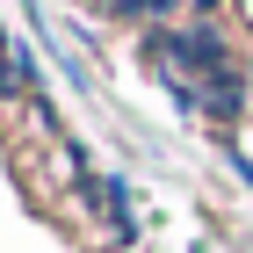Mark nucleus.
<instances>
[{
	"mask_svg": "<svg viewBox=\"0 0 253 253\" xmlns=\"http://www.w3.org/2000/svg\"><path fill=\"white\" fill-rule=\"evenodd\" d=\"M195 7H224V0H195Z\"/></svg>",
	"mask_w": 253,
	"mask_h": 253,
	"instance_id": "obj_4",
	"label": "nucleus"
},
{
	"mask_svg": "<svg viewBox=\"0 0 253 253\" xmlns=\"http://www.w3.org/2000/svg\"><path fill=\"white\" fill-rule=\"evenodd\" d=\"M101 7H109V15H145L152 0H101Z\"/></svg>",
	"mask_w": 253,
	"mask_h": 253,
	"instance_id": "obj_2",
	"label": "nucleus"
},
{
	"mask_svg": "<svg viewBox=\"0 0 253 253\" xmlns=\"http://www.w3.org/2000/svg\"><path fill=\"white\" fill-rule=\"evenodd\" d=\"M152 51H159V58L195 65V73H224V37H217V29H159Z\"/></svg>",
	"mask_w": 253,
	"mask_h": 253,
	"instance_id": "obj_1",
	"label": "nucleus"
},
{
	"mask_svg": "<svg viewBox=\"0 0 253 253\" xmlns=\"http://www.w3.org/2000/svg\"><path fill=\"white\" fill-rule=\"evenodd\" d=\"M152 7H159V15H167V7H188V0H152Z\"/></svg>",
	"mask_w": 253,
	"mask_h": 253,
	"instance_id": "obj_3",
	"label": "nucleus"
}]
</instances>
